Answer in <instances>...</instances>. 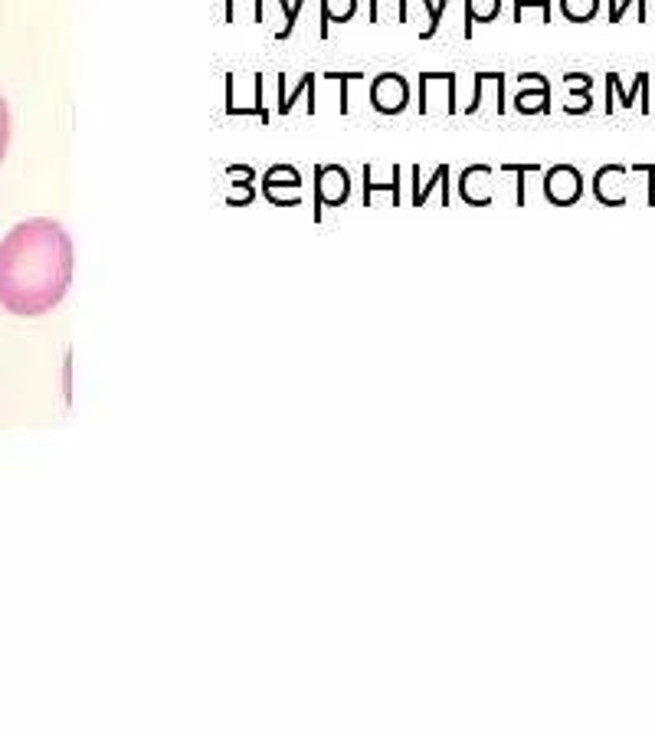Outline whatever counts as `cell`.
Segmentation results:
<instances>
[{
  "label": "cell",
  "mask_w": 655,
  "mask_h": 738,
  "mask_svg": "<svg viewBox=\"0 0 655 738\" xmlns=\"http://www.w3.org/2000/svg\"><path fill=\"white\" fill-rule=\"evenodd\" d=\"M544 198L554 208H574L584 198V175L574 165H551L544 171Z\"/></svg>",
  "instance_id": "cell-4"
},
{
  "label": "cell",
  "mask_w": 655,
  "mask_h": 738,
  "mask_svg": "<svg viewBox=\"0 0 655 738\" xmlns=\"http://www.w3.org/2000/svg\"><path fill=\"white\" fill-rule=\"evenodd\" d=\"M279 188H302V175H298L289 161L272 165V168L266 171V178H262V191H266V198H272Z\"/></svg>",
  "instance_id": "cell-8"
},
{
  "label": "cell",
  "mask_w": 655,
  "mask_h": 738,
  "mask_svg": "<svg viewBox=\"0 0 655 738\" xmlns=\"http://www.w3.org/2000/svg\"><path fill=\"white\" fill-rule=\"evenodd\" d=\"M371 105L381 115H400L410 105V79L404 72H377L371 82Z\"/></svg>",
  "instance_id": "cell-3"
},
{
  "label": "cell",
  "mask_w": 655,
  "mask_h": 738,
  "mask_svg": "<svg viewBox=\"0 0 655 738\" xmlns=\"http://www.w3.org/2000/svg\"><path fill=\"white\" fill-rule=\"evenodd\" d=\"M325 79H338L341 82V115H348L351 109H348V82H361L364 76L361 72H325Z\"/></svg>",
  "instance_id": "cell-16"
},
{
  "label": "cell",
  "mask_w": 655,
  "mask_h": 738,
  "mask_svg": "<svg viewBox=\"0 0 655 738\" xmlns=\"http://www.w3.org/2000/svg\"><path fill=\"white\" fill-rule=\"evenodd\" d=\"M279 7L285 10V23H282V30H275V40H289L295 33V23H298V13H302L305 0H279Z\"/></svg>",
  "instance_id": "cell-12"
},
{
  "label": "cell",
  "mask_w": 655,
  "mask_h": 738,
  "mask_svg": "<svg viewBox=\"0 0 655 738\" xmlns=\"http://www.w3.org/2000/svg\"><path fill=\"white\" fill-rule=\"evenodd\" d=\"M515 109L521 115H538V112L544 115V112H551V82L541 79L538 89H521L518 99H515Z\"/></svg>",
  "instance_id": "cell-6"
},
{
  "label": "cell",
  "mask_w": 655,
  "mask_h": 738,
  "mask_svg": "<svg viewBox=\"0 0 655 738\" xmlns=\"http://www.w3.org/2000/svg\"><path fill=\"white\" fill-rule=\"evenodd\" d=\"M226 178L233 181V188H236V191H242V194H239V201H236V208L252 204V198H256V188H252L256 175H252V168H249V165H229V168H226Z\"/></svg>",
  "instance_id": "cell-9"
},
{
  "label": "cell",
  "mask_w": 655,
  "mask_h": 738,
  "mask_svg": "<svg viewBox=\"0 0 655 738\" xmlns=\"http://www.w3.org/2000/svg\"><path fill=\"white\" fill-rule=\"evenodd\" d=\"M7 145H10V109H7V99L0 96V165L7 158Z\"/></svg>",
  "instance_id": "cell-17"
},
{
  "label": "cell",
  "mask_w": 655,
  "mask_h": 738,
  "mask_svg": "<svg viewBox=\"0 0 655 738\" xmlns=\"http://www.w3.org/2000/svg\"><path fill=\"white\" fill-rule=\"evenodd\" d=\"M72 286V241L53 217H30L0 241V305L20 318L53 312Z\"/></svg>",
  "instance_id": "cell-1"
},
{
  "label": "cell",
  "mask_w": 655,
  "mask_h": 738,
  "mask_svg": "<svg viewBox=\"0 0 655 738\" xmlns=\"http://www.w3.org/2000/svg\"><path fill=\"white\" fill-rule=\"evenodd\" d=\"M391 175H394V178H391V185H377V181H374V168H371V165H364V204H371L377 191H391L394 204H400V201H404V198H400V165H394V171H391Z\"/></svg>",
  "instance_id": "cell-10"
},
{
  "label": "cell",
  "mask_w": 655,
  "mask_h": 738,
  "mask_svg": "<svg viewBox=\"0 0 655 738\" xmlns=\"http://www.w3.org/2000/svg\"><path fill=\"white\" fill-rule=\"evenodd\" d=\"M358 13V0H321V40H328L331 23H348Z\"/></svg>",
  "instance_id": "cell-7"
},
{
  "label": "cell",
  "mask_w": 655,
  "mask_h": 738,
  "mask_svg": "<svg viewBox=\"0 0 655 738\" xmlns=\"http://www.w3.org/2000/svg\"><path fill=\"white\" fill-rule=\"evenodd\" d=\"M524 7H538L544 23H551V0H515V20L524 16Z\"/></svg>",
  "instance_id": "cell-18"
},
{
  "label": "cell",
  "mask_w": 655,
  "mask_h": 738,
  "mask_svg": "<svg viewBox=\"0 0 655 738\" xmlns=\"http://www.w3.org/2000/svg\"><path fill=\"white\" fill-rule=\"evenodd\" d=\"M630 3H636V10H640V20H646V16H650V10H646V0H610V23H620V20H623V13L630 10Z\"/></svg>",
  "instance_id": "cell-15"
},
{
  "label": "cell",
  "mask_w": 655,
  "mask_h": 738,
  "mask_svg": "<svg viewBox=\"0 0 655 738\" xmlns=\"http://www.w3.org/2000/svg\"><path fill=\"white\" fill-rule=\"evenodd\" d=\"M501 13V0H465V23H462V36L472 40L475 23H492Z\"/></svg>",
  "instance_id": "cell-5"
},
{
  "label": "cell",
  "mask_w": 655,
  "mask_h": 738,
  "mask_svg": "<svg viewBox=\"0 0 655 738\" xmlns=\"http://www.w3.org/2000/svg\"><path fill=\"white\" fill-rule=\"evenodd\" d=\"M557 3L571 23H590L600 13V0H557Z\"/></svg>",
  "instance_id": "cell-11"
},
{
  "label": "cell",
  "mask_w": 655,
  "mask_h": 738,
  "mask_svg": "<svg viewBox=\"0 0 655 738\" xmlns=\"http://www.w3.org/2000/svg\"><path fill=\"white\" fill-rule=\"evenodd\" d=\"M315 221L328 208H345L351 198V175L345 165H315Z\"/></svg>",
  "instance_id": "cell-2"
},
{
  "label": "cell",
  "mask_w": 655,
  "mask_h": 738,
  "mask_svg": "<svg viewBox=\"0 0 655 738\" xmlns=\"http://www.w3.org/2000/svg\"><path fill=\"white\" fill-rule=\"evenodd\" d=\"M427 3V13H430V23H427V30L420 33V40H433L439 33V23H442V13H445V3L449 0H424Z\"/></svg>",
  "instance_id": "cell-13"
},
{
  "label": "cell",
  "mask_w": 655,
  "mask_h": 738,
  "mask_svg": "<svg viewBox=\"0 0 655 738\" xmlns=\"http://www.w3.org/2000/svg\"><path fill=\"white\" fill-rule=\"evenodd\" d=\"M305 89H315V72H305V76H302V82H298V89L279 99V115H289V112H292V105H295V99H298V92H305Z\"/></svg>",
  "instance_id": "cell-14"
}]
</instances>
